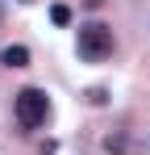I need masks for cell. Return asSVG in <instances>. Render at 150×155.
Returning <instances> with one entry per match:
<instances>
[{"label": "cell", "mask_w": 150, "mask_h": 155, "mask_svg": "<svg viewBox=\"0 0 150 155\" xmlns=\"http://www.w3.org/2000/svg\"><path fill=\"white\" fill-rule=\"evenodd\" d=\"M13 113H17L21 130H38V126L50 117V101H46V92H42V88H21V92L13 97Z\"/></svg>", "instance_id": "obj_1"}, {"label": "cell", "mask_w": 150, "mask_h": 155, "mask_svg": "<svg viewBox=\"0 0 150 155\" xmlns=\"http://www.w3.org/2000/svg\"><path fill=\"white\" fill-rule=\"evenodd\" d=\"M113 54V29L92 21V25H79V59L88 63H104Z\"/></svg>", "instance_id": "obj_2"}, {"label": "cell", "mask_w": 150, "mask_h": 155, "mask_svg": "<svg viewBox=\"0 0 150 155\" xmlns=\"http://www.w3.org/2000/svg\"><path fill=\"white\" fill-rule=\"evenodd\" d=\"M0 63L4 67H29V51L25 46H4L0 51Z\"/></svg>", "instance_id": "obj_3"}, {"label": "cell", "mask_w": 150, "mask_h": 155, "mask_svg": "<svg viewBox=\"0 0 150 155\" xmlns=\"http://www.w3.org/2000/svg\"><path fill=\"white\" fill-rule=\"evenodd\" d=\"M50 21H54V25H67V21H71V8H67V4H54V8H50Z\"/></svg>", "instance_id": "obj_4"}, {"label": "cell", "mask_w": 150, "mask_h": 155, "mask_svg": "<svg viewBox=\"0 0 150 155\" xmlns=\"http://www.w3.org/2000/svg\"><path fill=\"white\" fill-rule=\"evenodd\" d=\"M104 147H108V151H121L125 138H121V134H108V138H104Z\"/></svg>", "instance_id": "obj_5"}, {"label": "cell", "mask_w": 150, "mask_h": 155, "mask_svg": "<svg viewBox=\"0 0 150 155\" xmlns=\"http://www.w3.org/2000/svg\"><path fill=\"white\" fill-rule=\"evenodd\" d=\"M0 21H4V4H0Z\"/></svg>", "instance_id": "obj_6"}]
</instances>
